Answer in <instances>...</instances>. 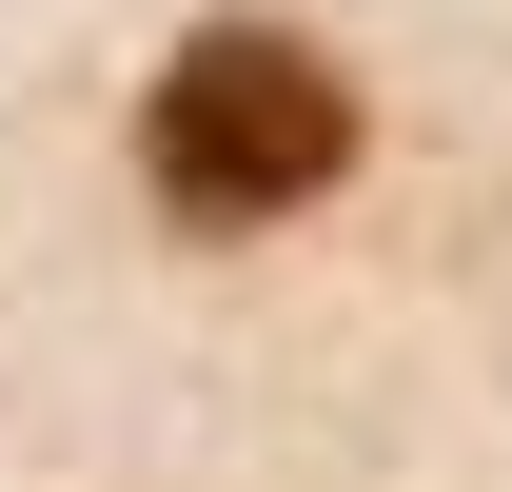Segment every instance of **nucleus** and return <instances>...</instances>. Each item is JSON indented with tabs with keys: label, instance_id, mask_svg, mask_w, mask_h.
<instances>
[{
	"label": "nucleus",
	"instance_id": "1",
	"mask_svg": "<svg viewBox=\"0 0 512 492\" xmlns=\"http://www.w3.org/2000/svg\"><path fill=\"white\" fill-rule=\"evenodd\" d=\"M335 158H355V79H335L316 40H276V20H197L178 60H158V99H138V178H158V217H197V237L296 217Z\"/></svg>",
	"mask_w": 512,
	"mask_h": 492
}]
</instances>
